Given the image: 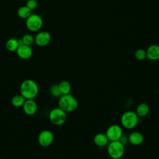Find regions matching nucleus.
<instances>
[{"label": "nucleus", "instance_id": "5", "mask_svg": "<svg viewBox=\"0 0 159 159\" xmlns=\"http://www.w3.org/2000/svg\"><path fill=\"white\" fill-rule=\"evenodd\" d=\"M66 112L59 107L52 109L48 115L50 121L55 125L63 124L66 122Z\"/></svg>", "mask_w": 159, "mask_h": 159}, {"label": "nucleus", "instance_id": "23", "mask_svg": "<svg viewBox=\"0 0 159 159\" xmlns=\"http://www.w3.org/2000/svg\"><path fill=\"white\" fill-rule=\"evenodd\" d=\"M38 2L37 0H28L26 2V6L28 7L30 10H34L37 8Z\"/></svg>", "mask_w": 159, "mask_h": 159}, {"label": "nucleus", "instance_id": "22", "mask_svg": "<svg viewBox=\"0 0 159 159\" xmlns=\"http://www.w3.org/2000/svg\"><path fill=\"white\" fill-rule=\"evenodd\" d=\"M134 56L137 60L142 61L147 58V52L143 49H138L135 51Z\"/></svg>", "mask_w": 159, "mask_h": 159}, {"label": "nucleus", "instance_id": "17", "mask_svg": "<svg viewBox=\"0 0 159 159\" xmlns=\"http://www.w3.org/2000/svg\"><path fill=\"white\" fill-rule=\"evenodd\" d=\"M19 42L18 40L14 39V38H11L9 39L6 43V47L7 48V50L9 52H16L17 48L19 47Z\"/></svg>", "mask_w": 159, "mask_h": 159}, {"label": "nucleus", "instance_id": "15", "mask_svg": "<svg viewBox=\"0 0 159 159\" xmlns=\"http://www.w3.org/2000/svg\"><path fill=\"white\" fill-rule=\"evenodd\" d=\"M135 112L139 117H143L148 114L150 112V107L148 104L142 102L137 106Z\"/></svg>", "mask_w": 159, "mask_h": 159}, {"label": "nucleus", "instance_id": "10", "mask_svg": "<svg viewBox=\"0 0 159 159\" xmlns=\"http://www.w3.org/2000/svg\"><path fill=\"white\" fill-rule=\"evenodd\" d=\"M17 56L24 60L30 58L33 54V50L30 46L25 44L20 45L16 50Z\"/></svg>", "mask_w": 159, "mask_h": 159}, {"label": "nucleus", "instance_id": "14", "mask_svg": "<svg viewBox=\"0 0 159 159\" xmlns=\"http://www.w3.org/2000/svg\"><path fill=\"white\" fill-rule=\"evenodd\" d=\"M93 142L96 146L99 147H103L109 143V140L106 134L98 133L94 135L93 138Z\"/></svg>", "mask_w": 159, "mask_h": 159}, {"label": "nucleus", "instance_id": "19", "mask_svg": "<svg viewBox=\"0 0 159 159\" xmlns=\"http://www.w3.org/2000/svg\"><path fill=\"white\" fill-rule=\"evenodd\" d=\"M25 99L20 94L15 95L12 97L11 99V103L13 106L16 107H22L25 102Z\"/></svg>", "mask_w": 159, "mask_h": 159}, {"label": "nucleus", "instance_id": "6", "mask_svg": "<svg viewBox=\"0 0 159 159\" xmlns=\"http://www.w3.org/2000/svg\"><path fill=\"white\" fill-rule=\"evenodd\" d=\"M25 25L29 30L31 32H38L43 25L42 19L37 14H32L26 19Z\"/></svg>", "mask_w": 159, "mask_h": 159}, {"label": "nucleus", "instance_id": "12", "mask_svg": "<svg viewBox=\"0 0 159 159\" xmlns=\"http://www.w3.org/2000/svg\"><path fill=\"white\" fill-rule=\"evenodd\" d=\"M144 140V137L143 134L139 131L132 132L128 136L129 142L133 145H140Z\"/></svg>", "mask_w": 159, "mask_h": 159}, {"label": "nucleus", "instance_id": "9", "mask_svg": "<svg viewBox=\"0 0 159 159\" xmlns=\"http://www.w3.org/2000/svg\"><path fill=\"white\" fill-rule=\"evenodd\" d=\"M51 40V35L47 31H40L35 37V43L39 47L47 45Z\"/></svg>", "mask_w": 159, "mask_h": 159}, {"label": "nucleus", "instance_id": "18", "mask_svg": "<svg viewBox=\"0 0 159 159\" xmlns=\"http://www.w3.org/2000/svg\"><path fill=\"white\" fill-rule=\"evenodd\" d=\"M58 86L62 95L70 93L71 90V86L70 82H68V81H66V80L61 81L58 84Z\"/></svg>", "mask_w": 159, "mask_h": 159}, {"label": "nucleus", "instance_id": "7", "mask_svg": "<svg viewBox=\"0 0 159 159\" xmlns=\"http://www.w3.org/2000/svg\"><path fill=\"white\" fill-rule=\"evenodd\" d=\"M105 134L109 142L120 140L123 135V130L120 125L112 124L108 127Z\"/></svg>", "mask_w": 159, "mask_h": 159}, {"label": "nucleus", "instance_id": "16", "mask_svg": "<svg viewBox=\"0 0 159 159\" xmlns=\"http://www.w3.org/2000/svg\"><path fill=\"white\" fill-rule=\"evenodd\" d=\"M17 14L18 17L20 18L27 19L32 14V10H30L26 6H23L17 9Z\"/></svg>", "mask_w": 159, "mask_h": 159}, {"label": "nucleus", "instance_id": "1", "mask_svg": "<svg viewBox=\"0 0 159 159\" xmlns=\"http://www.w3.org/2000/svg\"><path fill=\"white\" fill-rule=\"evenodd\" d=\"M39 91L38 84L32 80H25L20 84V93L25 99H34L38 95Z\"/></svg>", "mask_w": 159, "mask_h": 159}, {"label": "nucleus", "instance_id": "11", "mask_svg": "<svg viewBox=\"0 0 159 159\" xmlns=\"http://www.w3.org/2000/svg\"><path fill=\"white\" fill-rule=\"evenodd\" d=\"M22 108L24 112L27 115L32 116L37 111V104L34 99H25Z\"/></svg>", "mask_w": 159, "mask_h": 159}, {"label": "nucleus", "instance_id": "3", "mask_svg": "<svg viewBox=\"0 0 159 159\" xmlns=\"http://www.w3.org/2000/svg\"><path fill=\"white\" fill-rule=\"evenodd\" d=\"M139 117L136 112L133 111H127L124 112L120 117L122 126L126 129H133L138 124Z\"/></svg>", "mask_w": 159, "mask_h": 159}, {"label": "nucleus", "instance_id": "20", "mask_svg": "<svg viewBox=\"0 0 159 159\" xmlns=\"http://www.w3.org/2000/svg\"><path fill=\"white\" fill-rule=\"evenodd\" d=\"M50 93L54 98H59L60 96H62V94H61V93L58 84H52L50 86Z\"/></svg>", "mask_w": 159, "mask_h": 159}, {"label": "nucleus", "instance_id": "4", "mask_svg": "<svg viewBox=\"0 0 159 159\" xmlns=\"http://www.w3.org/2000/svg\"><path fill=\"white\" fill-rule=\"evenodd\" d=\"M107 153L112 159H120L125 152L124 144L120 140L109 142L107 147Z\"/></svg>", "mask_w": 159, "mask_h": 159}, {"label": "nucleus", "instance_id": "2", "mask_svg": "<svg viewBox=\"0 0 159 159\" xmlns=\"http://www.w3.org/2000/svg\"><path fill=\"white\" fill-rule=\"evenodd\" d=\"M58 99V107L66 113L74 112L78 107V100L70 93L62 95Z\"/></svg>", "mask_w": 159, "mask_h": 159}, {"label": "nucleus", "instance_id": "13", "mask_svg": "<svg viewBox=\"0 0 159 159\" xmlns=\"http://www.w3.org/2000/svg\"><path fill=\"white\" fill-rule=\"evenodd\" d=\"M147 58L152 61L159 60V46L157 45H151L147 50Z\"/></svg>", "mask_w": 159, "mask_h": 159}, {"label": "nucleus", "instance_id": "21", "mask_svg": "<svg viewBox=\"0 0 159 159\" xmlns=\"http://www.w3.org/2000/svg\"><path fill=\"white\" fill-rule=\"evenodd\" d=\"M21 39L24 44L29 46H31L35 42V37L29 34H25Z\"/></svg>", "mask_w": 159, "mask_h": 159}, {"label": "nucleus", "instance_id": "8", "mask_svg": "<svg viewBox=\"0 0 159 159\" xmlns=\"http://www.w3.org/2000/svg\"><path fill=\"white\" fill-rule=\"evenodd\" d=\"M54 135L52 132L49 130H43L38 136L39 143L43 147L50 146L53 142Z\"/></svg>", "mask_w": 159, "mask_h": 159}]
</instances>
